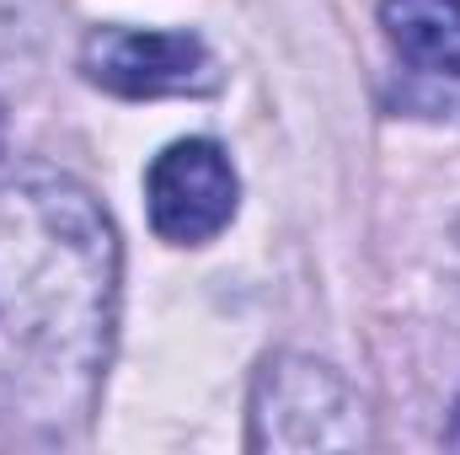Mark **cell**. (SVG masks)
Here are the masks:
<instances>
[{"label":"cell","mask_w":460,"mask_h":455,"mask_svg":"<svg viewBox=\"0 0 460 455\" xmlns=\"http://www.w3.org/2000/svg\"><path fill=\"white\" fill-rule=\"evenodd\" d=\"M0 145H5V113H0Z\"/></svg>","instance_id":"8992f818"},{"label":"cell","mask_w":460,"mask_h":455,"mask_svg":"<svg viewBox=\"0 0 460 455\" xmlns=\"http://www.w3.org/2000/svg\"><path fill=\"white\" fill-rule=\"evenodd\" d=\"M364 413L348 386L316 359H268L252 391V451H353Z\"/></svg>","instance_id":"7a4b0ae2"},{"label":"cell","mask_w":460,"mask_h":455,"mask_svg":"<svg viewBox=\"0 0 460 455\" xmlns=\"http://www.w3.org/2000/svg\"><path fill=\"white\" fill-rule=\"evenodd\" d=\"M118 236L59 172L0 188V391L49 424L81 418L108 364Z\"/></svg>","instance_id":"6da1fadb"},{"label":"cell","mask_w":460,"mask_h":455,"mask_svg":"<svg viewBox=\"0 0 460 455\" xmlns=\"http://www.w3.org/2000/svg\"><path fill=\"white\" fill-rule=\"evenodd\" d=\"M380 22L407 65L460 76V0H385Z\"/></svg>","instance_id":"5b68a950"},{"label":"cell","mask_w":460,"mask_h":455,"mask_svg":"<svg viewBox=\"0 0 460 455\" xmlns=\"http://www.w3.org/2000/svg\"><path fill=\"white\" fill-rule=\"evenodd\" d=\"M81 70L113 97H182L215 86V59L193 32L97 27L81 43Z\"/></svg>","instance_id":"3957f363"},{"label":"cell","mask_w":460,"mask_h":455,"mask_svg":"<svg viewBox=\"0 0 460 455\" xmlns=\"http://www.w3.org/2000/svg\"><path fill=\"white\" fill-rule=\"evenodd\" d=\"M150 226L161 241L199 246L235 215V172L215 139H177L155 156L145 177Z\"/></svg>","instance_id":"277c9868"}]
</instances>
